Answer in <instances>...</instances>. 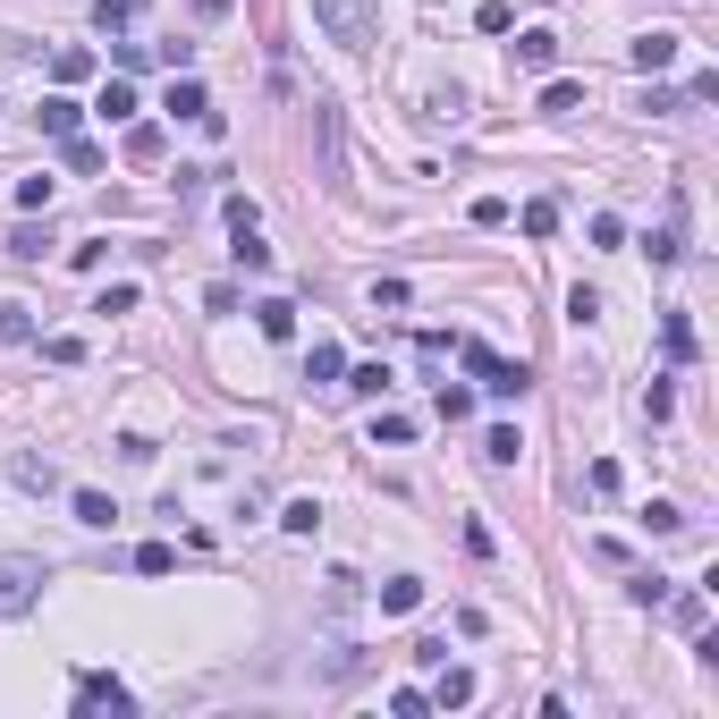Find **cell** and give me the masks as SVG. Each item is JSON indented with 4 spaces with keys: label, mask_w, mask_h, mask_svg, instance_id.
Here are the masks:
<instances>
[{
    "label": "cell",
    "mask_w": 719,
    "mask_h": 719,
    "mask_svg": "<svg viewBox=\"0 0 719 719\" xmlns=\"http://www.w3.org/2000/svg\"><path fill=\"white\" fill-rule=\"evenodd\" d=\"M373 440H390V449H406V440H415V415H373Z\"/></svg>",
    "instance_id": "25"
},
{
    "label": "cell",
    "mask_w": 719,
    "mask_h": 719,
    "mask_svg": "<svg viewBox=\"0 0 719 719\" xmlns=\"http://www.w3.org/2000/svg\"><path fill=\"white\" fill-rule=\"evenodd\" d=\"M169 567H178V551H169V542H144V551H135V576H169Z\"/></svg>",
    "instance_id": "26"
},
{
    "label": "cell",
    "mask_w": 719,
    "mask_h": 719,
    "mask_svg": "<svg viewBox=\"0 0 719 719\" xmlns=\"http://www.w3.org/2000/svg\"><path fill=\"white\" fill-rule=\"evenodd\" d=\"M483 458H491V465H517V458H524V432H517V424H491V432H483Z\"/></svg>",
    "instance_id": "12"
},
{
    "label": "cell",
    "mask_w": 719,
    "mask_h": 719,
    "mask_svg": "<svg viewBox=\"0 0 719 719\" xmlns=\"http://www.w3.org/2000/svg\"><path fill=\"white\" fill-rule=\"evenodd\" d=\"M280 524H288V533H314V524H322V508H314V499H288V508H280Z\"/></svg>",
    "instance_id": "29"
},
{
    "label": "cell",
    "mask_w": 719,
    "mask_h": 719,
    "mask_svg": "<svg viewBox=\"0 0 719 719\" xmlns=\"http://www.w3.org/2000/svg\"><path fill=\"white\" fill-rule=\"evenodd\" d=\"M474 415V390H458V381H440V424H465Z\"/></svg>",
    "instance_id": "23"
},
{
    "label": "cell",
    "mask_w": 719,
    "mask_h": 719,
    "mask_svg": "<svg viewBox=\"0 0 719 719\" xmlns=\"http://www.w3.org/2000/svg\"><path fill=\"white\" fill-rule=\"evenodd\" d=\"M339 373H347V356H339L330 339H314V356H305V381H339Z\"/></svg>",
    "instance_id": "19"
},
{
    "label": "cell",
    "mask_w": 719,
    "mask_h": 719,
    "mask_svg": "<svg viewBox=\"0 0 719 719\" xmlns=\"http://www.w3.org/2000/svg\"><path fill=\"white\" fill-rule=\"evenodd\" d=\"M390 711H398V719H424V711H432V694H424V686H398V694H390Z\"/></svg>",
    "instance_id": "31"
},
{
    "label": "cell",
    "mask_w": 719,
    "mask_h": 719,
    "mask_svg": "<svg viewBox=\"0 0 719 719\" xmlns=\"http://www.w3.org/2000/svg\"><path fill=\"white\" fill-rule=\"evenodd\" d=\"M542 110H551V119L585 110V85H576V76H551V85H542Z\"/></svg>",
    "instance_id": "15"
},
{
    "label": "cell",
    "mask_w": 719,
    "mask_h": 719,
    "mask_svg": "<svg viewBox=\"0 0 719 719\" xmlns=\"http://www.w3.org/2000/svg\"><path fill=\"white\" fill-rule=\"evenodd\" d=\"M517 60H524V68H551V60H558V34H551V26H524V34H517Z\"/></svg>",
    "instance_id": "11"
},
{
    "label": "cell",
    "mask_w": 719,
    "mask_h": 719,
    "mask_svg": "<svg viewBox=\"0 0 719 719\" xmlns=\"http://www.w3.org/2000/svg\"><path fill=\"white\" fill-rule=\"evenodd\" d=\"M128 9H135V0H102V9H94V26L110 34V43H119V34H128Z\"/></svg>",
    "instance_id": "27"
},
{
    "label": "cell",
    "mask_w": 719,
    "mask_h": 719,
    "mask_svg": "<svg viewBox=\"0 0 719 719\" xmlns=\"http://www.w3.org/2000/svg\"><path fill=\"white\" fill-rule=\"evenodd\" d=\"M660 347H669V364L694 356V322H686V314H669V322H660Z\"/></svg>",
    "instance_id": "18"
},
{
    "label": "cell",
    "mask_w": 719,
    "mask_h": 719,
    "mask_svg": "<svg viewBox=\"0 0 719 719\" xmlns=\"http://www.w3.org/2000/svg\"><path fill=\"white\" fill-rule=\"evenodd\" d=\"M644 255H652L660 271H669V262L686 255V203H677V212H669V229H660V237H644Z\"/></svg>",
    "instance_id": "7"
},
{
    "label": "cell",
    "mask_w": 719,
    "mask_h": 719,
    "mask_svg": "<svg viewBox=\"0 0 719 719\" xmlns=\"http://www.w3.org/2000/svg\"><path fill=\"white\" fill-rule=\"evenodd\" d=\"M406 610H424V576H390L381 585V618H406Z\"/></svg>",
    "instance_id": "8"
},
{
    "label": "cell",
    "mask_w": 719,
    "mask_h": 719,
    "mask_svg": "<svg viewBox=\"0 0 719 719\" xmlns=\"http://www.w3.org/2000/svg\"><path fill=\"white\" fill-rule=\"evenodd\" d=\"M43 246H51L43 229H17V237H9V262H43Z\"/></svg>",
    "instance_id": "32"
},
{
    "label": "cell",
    "mask_w": 719,
    "mask_h": 719,
    "mask_svg": "<svg viewBox=\"0 0 719 719\" xmlns=\"http://www.w3.org/2000/svg\"><path fill=\"white\" fill-rule=\"evenodd\" d=\"M558 229V203H524V237H551Z\"/></svg>",
    "instance_id": "33"
},
{
    "label": "cell",
    "mask_w": 719,
    "mask_h": 719,
    "mask_svg": "<svg viewBox=\"0 0 719 719\" xmlns=\"http://www.w3.org/2000/svg\"><path fill=\"white\" fill-rule=\"evenodd\" d=\"M483 390H491V398H524V390H533V373H524V364H508V356H499V364H491V373H483Z\"/></svg>",
    "instance_id": "10"
},
{
    "label": "cell",
    "mask_w": 719,
    "mask_h": 719,
    "mask_svg": "<svg viewBox=\"0 0 719 719\" xmlns=\"http://www.w3.org/2000/svg\"><path fill=\"white\" fill-rule=\"evenodd\" d=\"M669 618H677V626L694 635V626L711 618V592H703V585H694V592H677V601H669Z\"/></svg>",
    "instance_id": "17"
},
{
    "label": "cell",
    "mask_w": 719,
    "mask_h": 719,
    "mask_svg": "<svg viewBox=\"0 0 719 719\" xmlns=\"http://www.w3.org/2000/svg\"><path fill=\"white\" fill-rule=\"evenodd\" d=\"M76 711H85V719H94V711H135V694L119 686L110 669H85V677H76Z\"/></svg>",
    "instance_id": "3"
},
{
    "label": "cell",
    "mask_w": 719,
    "mask_h": 719,
    "mask_svg": "<svg viewBox=\"0 0 719 719\" xmlns=\"http://www.w3.org/2000/svg\"><path fill=\"white\" fill-rule=\"evenodd\" d=\"M68 508H76V524H110V517H119V508H110V499H102V491H76V499H68Z\"/></svg>",
    "instance_id": "24"
},
{
    "label": "cell",
    "mask_w": 719,
    "mask_h": 719,
    "mask_svg": "<svg viewBox=\"0 0 719 719\" xmlns=\"http://www.w3.org/2000/svg\"><path fill=\"white\" fill-rule=\"evenodd\" d=\"M432 711H465V703H474V669H449V660H440V677H432Z\"/></svg>",
    "instance_id": "4"
},
{
    "label": "cell",
    "mask_w": 719,
    "mask_h": 719,
    "mask_svg": "<svg viewBox=\"0 0 719 719\" xmlns=\"http://www.w3.org/2000/svg\"><path fill=\"white\" fill-rule=\"evenodd\" d=\"M508 221V196H474V229H499Z\"/></svg>",
    "instance_id": "35"
},
{
    "label": "cell",
    "mask_w": 719,
    "mask_h": 719,
    "mask_svg": "<svg viewBox=\"0 0 719 719\" xmlns=\"http://www.w3.org/2000/svg\"><path fill=\"white\" fill-rule=\"evenodd\" d=\"M626 601H635V610H660V601H669V585H660V576H635V585H626Z\"/></svg>",
    "instance_id": "30"
},
{
    "label": "cell",
    "mask_w": 719,
    "mask_h": 719,
    "mask_svg": "<svg viewBox=\"0 0 719 719\" xmlns=\"http://www.w3.org/2000/svg\"><path fill=\"white\" fill-rule=\"evenodd\" d=\"M314 26H322L339 51H373V43H381V17H373V0H314Z\"/></svg>",
    "instance_id": "1"
},
{
    "label": "cell",
    "mask_w": 719,
    "mask_h": 719,
    "mask_svg": "<svg viewBox=\"0 0 719 719\" xmlns=\"http://www.w3.org/2000/svg\"><path fill=\"white\" fill-rule=\"evenodd\" d=\"M162 110H169V119H203V110H212V94H203L187 68H178V76H169V94H162Z\"/></svg>",
    "instance_id": "5"
},
{
    "label": "cell",
    "mask_w": 719,
    "mask_h": 719,
    "mask_svg": "<svg viewBox=\"0 0 719 719\" xmlns=\"http://www.w3.org/2000/svg\"><path fill=\"white\" fill-rule=\"evenodd\" d=\"M34 119H43V135H60V144H68V135L85 128V102H76V94H51L43 110H34Z\"/></svg>",
    "instance_id": "6"
},
{
    "label": "cell",
    "mask_w": 719,
    "mask_h": 719,
    "mask_svg": "<svg viewBox=\"0 0 719 719\" xmlns=\"http://www.w3.org/2000/svg\"><path fill=\"white\" fill-rule=\"evenodd\" d=\"M669 60H677V34H644V43H635V68H644V76H660Z\"/></svg>",
    "instance_id": "13"
},
{
    "label": "cell",
    "mask_w": 719,
    "mask_h": 719,
    "mask_svg": "<svg viewBox=\"0 0 719 719\" xmlns=\"http://www.w3.org/2000/svg\"><path fill=\"white\" fill-rule=\"evenodd\" d=\"M51 76H60V85H85V76H94V51H76V43H68L60 60H51Z\"/></svg>",
    "instance_id": "21"
},
{
    "label": "cell",
    "mask_w": 719,
    "mask_h": 719,
    "mask_svg": "<svg viewBox=\"0 0 719 719\" xmlns=\"http://www.w3.org/2000/svg\"><path fill=\"white\" fill-rule=\"evenodd\" d=\"M162 144L169 135L153 128V119H128V162H162Z\"/></svg>",
    "instance_id": "16"
},
{
    "label": "cell",
    "mask_w": 719,
    "mask_h": 719,
    "mask_svg": "<svg viewBox=\"0 0 719 719\" xmlns=\"http://www.w3.org/2000/svg\"><path fill=\"white\" fill-rule=\"evenodd\" d=\"M255 322H262V339H296V305H288V296H262Z\"/></svg>",
    "instance_id": "9"
},
{
    "label": "cell",
    "mask_w": 719,
    "mask_h": 719,
    "mask_svg": "<svg viewBox=\"0 0 719 719\" xmlns=\"http://www.w3.org/2000/svg\"><path fill=\"white\" fill-rule=\"evenodd\" d=\"M43 576H51V567L34 551H0V618H26L34 601H43Z\"/></svg>",
    "instance_id": "2"
},
{
    "label": "cell",
    "mask_w": 719,
    "mask_h": 719,
    "mask_svg": "<svg viewBox=\"0 0 719 719\" xmlns=\"http://www.w3.org/2000/svg\"><path fill=\"white\" fill-rule=\"evenodd\" d=\"M229 255H237V271H271V246H262L255 229H237V246H229Z\"/></svg>",
    "instance_id": "22"
},
{
    "label": "cell",
    "mask_w": 719,
    "mask_h": 719,
    "mask_svg": "<svg viewBox=\"0 0 719 719\" xmlns=\"http://www.w3.org/2000/svg\"><path fill=\"white\" fill-rule=\"evenodd\" d=\"M474 26H483V34H508V26H517V9H508V0H483V9H474Z\"/></svg>",
    "instance_id": "28"
},
{
    "label": "cell",
    "mask_w": 719,
    "mask_h": 719,
    "mask_svg": "<svg viewBox=\"0 0 719 719\" xmlns=\"http://www.w3.org/2000/svg\"><path fill=\"white\" fill-rule=\"evenodd\" d=\"M43 356H51V364H85V339H68V330H60V339H43Z\"/></svg>",
    "instance_id": "36"
},
{
    "label": "cell",
    "mask_w": 719,
    "mask_h": 719,
    "mask_svg": "<svg viewBox=\"0 0 719 719\" xmlns=\"http://www.w3.org/2000/svg\"><path fill=\"white\" fill-rule=\"evenodd\" d=\"M17 483H26V491H51V483H60V474H51V465H43V458H17Z\"/></svg>",
    "instance_id": "37"
},
{
    "label": "cell",
    "mask_w": 719,
    "mask_h": 719,
    "mask_svg": "<svg viewBox=\"0 0 719 719\" xmlns=\"http://www.w3.org/2000/svg\"><path fill=\"white\" fill-rule=\"evenodd\" d=\"M339 390H356V398H381V390H390V373H381V364H356V373H339Z\"/></svg>",
    "instance_id": "20"
},
{
    "label": "cell",
    "mask_w": 719,
    "mask_h": 719,
    "mask_svg": "<svg viewBox=\"0 0 719 719\" xmlns=\"http://www.w3.org/2000/svg\"><path fill=\"white\" fill-rule=\"evenodd\" d=\"M0 339H34V314H26V305H0Z\"/></svg>",
    "instance_id": "34"
},
{
    "label": "cell",
    "mask_w": 719,
    "mask_h": 719,
    "mask_svg": "<svg viewBox=\"0 0 719 719\" xmlns=\"http://www.w3.org/2000/svg\"><path fill=\"white\" fill-rule=\"evenodd\" d=\"M102 119H135V110H144V102H135V85L128 76H110V85H102V102H94Z\"/></svg>",
    "instance_id": "14"
}]
</instances>
